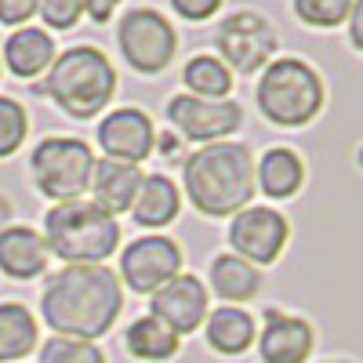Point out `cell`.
Segmentation results:
<instances>
[{
	"label": "cell",
	"instance_id": "cell-1",
	"mask_svg": "<svg viewBox=\"0 0 363 363\" xmlns=\"http://www.w3.org/2000/svg\"><path fill=\"white\" fill-rule=\"evenodd\" d=\"M120 309H124L120 277L106 265H66L44 284L40 294V313L62 338H102Z\"/></svg>",
	"mask_w": 363,
	"mask_h": 363
},
{
	"label": "cell",
	"instance_id": "cell-2",
	"mask_svg": "<svg viewBox=\"0 0 363 363\" xmlns=\"http://www.w3.org/2000/svg\"><path fill=\"white\" fill-rule=\"evenodd\" d=\"M186 193L207 218L240 215L255 196V160L240 142H211L186 160Z\"/></svg>",
	"mask_w": 363,
	"mask_h": 363
},
{
	"label": "cell",
	"instance_id": "cell-3",
	"mask_svg": "<svg viewBox=\"0 0 363 363\" xmlns=\"http://www.w3.org/2000/svg\"><path fill=\"white\" fill-rule=\"evenodd\" d=\"M44 244L69 265H102L120 247V225L99 203H55L44 218Z\"/></svg>",
	"mask_w": 363,
	"mask_h": 363
},
{
	"label": "cell",
	"instance_id": "cell-4",
	"mask_svg": "<svg viewBox=\"0 0 363 363\" xmlns=\"http://www.w3.org/2000/svg\"><path fill=\"white\" fill-rule=\"evenodd\" d=\"M44 91L73 116H95L113 102L116 91V73L113 62L99 48H69L55 55L51 73L44 80Z\"/></svg>",
	"mask_w": 363,
	"mask_h": 363
},
{
	"label": "cell",
	"instance_id": "cell-5",
	"mask_svg": "<svg viewBox=\"0 0 363 363\" xmlns=\"http://www.w3.org/2000/svg\"><path fill=\"white\" fill-rule=\"evenodd\" d=\"M323 106V84L313 66L298 58H280L265 66L258 80V109L280 128H301L320 113Z\"/></svg>",
	"mask_w": 363,
	"mask_h": 363
},
{
	"label": "cell",
	"instance_id": "cell-6",
	"mask_svg": "<svg viewBox=\"0 0 363 363\" xmlns=\"http://www.w3.org/2000/svg\"><path fill=\"white\" fill-rule=\"evenodd\" d=\"M29 171H33V182L44 196L69 203L91 189L95 157H91V145L80 138H44L33 149Z\"/></svg>",
	"mask_w": 363,
	"mask_h": 363
},
{
	"label": "cell",
	"instance_id": "cell-7",
	"mask_svg": "<svg viewBox=\"0 0 363 363\" xmlns=\"http://www.w3.org/2000/svg\"><path fill=\"white\" fill-rule=\"evenodd\" d=\"M116 40H120V51H124L128 66L138 69V73H160L171 66L174 58V48H178V37L171 22L153 11V8H135L120 18V29H116Z\"/></svg>",
	"mask_w": 363,
	"mask_h": 363
},
{
	"label": "cell",
	"instance_id": "cell-8",
	"mask_svg": "<svg viewBox=\"0 0 363 363\" xmlns=\"http://www.w3.org/2000/svg\"><path fill=\"white\" fill-rule=\"evenodd\" d=\"M218 51L236 73H258L277 51V29L255 11H236L218 26Z\"/></svg>",
	"mask_w": 363,
	"mask_h": 363
},
{
	"label": "cell",
	"instance_id": "cell-9",
	"mask_svg": "<svg viewBox=\"0 0 363 363\" xmlns=\"http://www.w3.org/2000/svg\"><path fill=\"white\" fill-rule=\"evenodd\" d=\"M120 272L124 284L138 294H157L164 284H171L182 272V251L167 236H142L120 255Z\"/></svg>",
	"mask_w": 363,
	"mask_h": 363
},
{
	"label": "cell",
	"instance_id": "cell-10",
	"mask_svg": "<svg viewBox=\"0 0 363 363\" xmlns=\"http://www.w3.org/2000/svg\"><path fill=\"white\" fill-rule=\"evenodd\" d=\"M167 120L171 124L193 138V142H222L225 135H233L244 120V109L236 102H225V99H196V95H174L167 102Z\"/></svg>",
	"mask_w": 363,
	"mask_h": 363
},
{
	"label": "cell",
	"instance_id": "cell-11",
	"mask_svg": "<svg viewBox=\"0 0 363 363\" xmlns=\"http://www.w3.org/2000/svg\"><path fill=\"white\" fill-rule=\"evenodd\" d=\"M229 244L244 262L269 265L277 262V255L287 244V222L269 207H244L229 225Z\"/></svg>",
	"mask_w": 363,
	"mask_h": 363
},
{
	"label": "cell",
	"instance_id": "cell-12",
	"mask_svg": "<svg viewBox=\"0 0 363 363\" xmlns=\"http://www.w3.org/2000/svg\"><path fill=\"white\" fill-rule=\"evenodd\" d=\"M153 316L160 323H167L174 335H189L207 320V287L200 284V277H178L171 284H164L153 294Z\"/></svg>",
	"mask_w": 363,
	"mask_h": 363
},
{
	"label": "cell",
	"instance_id": "cell-13",
	"mask_svg": "<svg viewBox=\"0 0 363 363\" xmlns=\"http://www.w3.org/2000/svg\"><path fill=\"white\" fill-rule=\"evenodd\" d=\"M153 124L142 109H116L99 124V145L109 160L138 164L153 149Z\"/></svg>",
	"mask_w": 363,
	"mask_h": 363
},
{
	"label": "cell",
	"instance_id": "cell-14",
	"mask_svg": "<svg viewBox=\"0 0 363 363\" xmlns=\"http://www.w3.org/2000/svg\"><path fill=\"white\" fill-rule=\"evenodd\" d=\"M258 352L265 363H306L313 352V327L298 316L269 313L258 338Z\"/></svg>",
	"mask_w": 363,
	"mask_h": 363
},
{
	"label": "cell",
	"instance_id": "cell-15",
	"mask_svg": "<svg viewBox=\"0 0 363 363\" xmlns=\"http://www.w3.org/2000/svg\"><path fill=\"white\" fill-rule=\"evenodd\" d=\"M142 171L138 164H120V160H95V171H91V203H99L106 215H120L128 211L138 196L142 186Z\"/></svg>",
	"mask_w": 363,
	"mask_h": 363
},
{
	"label": "cell",
	"instance_id": "cell-16",
	"mask_svg": "<svg viewBox=\"0 0 363 363\" xmlns=\"http://www.w3.org/2000/svg\"><path fill=\"white\" fill-rule=\"evenodd\" d=\"M48 265V244L26 225L4 229L0 233V269L15 280H29L40 277Z\"/></svg>",
	"mask_w": 363,
	"mask_h": 363
},
{
	"label": "cell",
	"instance_id": "cell-17",
	"mask_svg": "<svg viewBox=\"0 0 363 363\" xmlns=\"http://www.w3.org/2000/svg\"><path fill=\"white\" fill-rule=\"evenodd\" d=\"M178 207H182V196H178L174 182L167 174H145L138 186V196L131 203V215L145 229H160L178 215Z\"/></svg>",
	"mask_w": 363,
	"mask_h": 363
},
{
	"label": "cell",
	"instance_id": "cell-18",
	"mask_svg": "<svg viewBox=\"0 0 363 363\" xmlns=\"http://www.w3.org/2000/svg\"><path fill=\"white\" fill-rule=\"evenodd\" d=\"M4 62L15 77H37L55 62V40L44 33V29L26 26L18 33L8 37L4 44Z\"/></svg>",
	"mask_w": 363,
	"mask_h": 363
},
{
	"label": "cell",
	"instance_id": "cell-19",
	"mask_svg": "<svg viewBox=\"0 0 363 363\" xmlns=\"http://www.w3.org/2000/svg\"><path fill=\"white\" fill-rule=\"evenodd\" d=\"M255 342V320L251 313L236 309V306H222L207 316V345L222 352V356H240L247 352Z\"/></svg>",
	"mask_w": 363,
	"mask_h": 363
},
{
	"label": "cell",
	"instance_id": "cell-20",
	"mask_svg": "<svg viewBox=\"0 0 363 363\" xmlns=\"http://www.w3.org/2000/svg\"><path fill=\"white\" fill-rule=\"evenodd\" d=\"M124 342H128V352H131L135 359H145V363H164V359H171V356L178 352V345H182V338L174 335L167 323H160L153 313L142 316V320H135V323L128 327Z\"/></svg>",
	"mask_w": 363,
	"mask_h": 363
},
{
	"label": "cell",
	"instance_id": "cell-21",
	"mask_svg": "<svg viewBox=\"0 0 363 363\" xmlns=\"http://www.w3.org/2000/svg\"><path fill=\"white\" fill-rule=\"evenodd\" d=\"M37 345V320L18 301L0 306V363H11L29 356Z\"/></svg>",
	"mask_w": 363,
	"mask_h": 363
},
{
	"label": "cell",
	"instance_id": "cell-22",
	"mask_svg": "<svg viewBox=\"0 0 363 363\" xmlns=\"http://www.w3.org/2000/svg\"><path fill=\"white\" fill-rule=\"evenodd\" d=\"M258 269L251 262H244L240 255H222L211 262V287L215 294H222L225 301H247L258 294Z\"/></svg>",
	"mask_w": 363,
	"mask_h": 363
},
{
	"label": "cell",
	"instance_id": "cell-23",
	"mask_svg": "<svg viewBox=\"0 0 363 363\" xmlns=\"http://www.w3.org/2000/svg\"><path fill=\"white\" fill-rule=\"evenodd\" d=\"M258 186L265 196H291L301 186V160L291 153V149H269V153L258 160Z\"/></svg>",
	"mask_w": 363,
	"mask_h": 363
},
{
	"label": "cell",
	"instance_id": "cell-24",
	"mask_svg": "<svg viewBox=\"0 0 363 363\" xmlns=\"http://www.w3.org/2000/svg\"><path fill=\"white\" fill-rule=\"evenodd\" d=\"M186 87L193 91L196 99H225L229 87H233V73L222 58H211V55H196L186 62Z\"/></svg>",
	"mask_w": 363,
	"mask_h": 363
},
{
	"label": "cell",
	"instance_id": "cell-25",
	"mask_svg": "<svg viewBox=\"0 0 363 363\" xmlns=\"http://www.w3.org/2000/svg\"><path fill=\"white\" fill-rule=\"evenodd\" d=\"M40 363H106V356H102V349H99L95 342L55 335L51 342H44Z\"/></svg>",
	"mask_w": 363,
	"mask_h": 363
},
{
	"label": "cell",
	"instance_id": "cell-26",
	"mask_svg": "<svg viewBox=\"0 0 363 363\" xmlns=\"http://www.w3.org/2000/svg\"><path fill=\"white\" fill-rule=\"evenodd\" d=\"M26 128H29L26 109L15 99L0 95V157H11L15 149L26 142Z\"/></svg>",
	"mask_w": 363,
	"mask_h": 363
},
{
	"label": "cell",
	"instance_id": "cell-27",
	"mask_svg": "<svg viewBox=\"0 0 363 363\" xmlns=\"http://www.w3.org/2000/svg\"><path fill=\"white\" fill-rule=\"evenodd\" d=\"M294 11H298L301 22L330 29V26H338V22L349 18L352 0H294Z\"/></svg>",
	"mask_w": 363,
	"mask_h": 363
},
{
	"label": "cell",
	"instance_id": "cell-28",
	"mask_svg": "<svg viewBox=\"0 0 363 363\" xmlns=\"http://www.w3.org/2000/svg\"><path fill=\"white\" fill-rule=\"evenodd\" d=\"M37 11L51 29H73L77 18L84 15V0H40Z\"/></svg>",
	"mask_w": 363,
	"mask_h": 363
},
{
	"label": "cell",
	"instance_id": "cell-29",
	"mask_svg": "<svg viewBox=\"0 0 363 363\" xmlns=\"http://www.w3.org/2000/svg\"><path fill=\"white\" fill-rule=\"evenodd\" d=\"M40 8V0H0V22L4 26H18L26 18H33Z\"/></svg>",
	"mask_w": 363,
	"mask_h": 363
},
{
	"label": "cell",
	"instance_id": "cell-30",
	"mask_svg": "<svg viewBox=\"0 0 363 363\" xmlns=\"http://www.w3.org/2000/svg\"><path fill=\"white\" fill-rule=\"evenodd\" d=\"M171 4H174V11H178L182 18L200 22V18H207V15H215L222 0H171Z\"/></svg>",
	"mask_w": 363,
	"mask_h": 363
},
{
	"label": "cell",
	"instance_id": "cell-31",
	"mask_svg": "<svg viewBox=\"0 0 363 363\" xmlns=\"http://www.w3.org/2000/svg\"><path fill=\"white\" fill-rule=\"evenodd\" d=\"M116 8H120V0H84V11L95 22H109Z\"/></svg>",
	"mask_w": 363,
	"mask_h": 363
},
{
	"label": "cell",
	"instance_id": "cell-32",
	"mask_svg": "<svg viewBox=\"0 0 363 363\" xmlns=\"http://www.w3.org/2000/svg\"><path fill=\"white\" fill-rule=\"evenodd\" d=\"M349 37H352V44L363 51V0H356L352 11H349Z\"/></svg>",
	"mask_w": 363,
	"mask_h": 363
},
{
	"label": "cell",
	"instance_id": "cell-33",
	"mask_svg": "<svg viewBox=\"0 0 363 363\" xmlns=\"http://www.w3.org/2000/svg\"><path fill=\"white\" fill-rule=\"evenodd\" d=\"M327 363H345V359H327Z\"/></svg>",
	"mask_w": 363,
	"mask_h": 363
}]
</instances>
